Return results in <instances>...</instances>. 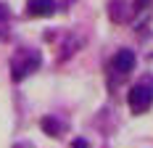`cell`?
<instances>
[{
    "mask_svg": "<svg viewBox=\"0 0 153 148\" xmlns=\"http://www.w3.org/2000/svg\"><path fill=\"white\" fill-rule=\"evenodd\" d=\"M37 66H40V56H37L34 50H29V48H21V50L13 56V61H11L13 79H16V82H21V79H24L27 74H32Z\"/></svg>",
    "mask_w": 153,
    "mask_h": 148,
    "instance_id": "6da1fadb",
    "label": "cell"
},
{
    "mask_svg": "<svg viewBox=\"0 0 153 148\" xmlns=\"http://www.w3.org/2000/svg\"><path fill=\"white\" fill-rule=\"evenodd\" d=\"M153 103V85H135L129 90V108L135 114H143L148 111Z\"/></svg>",
    "mask_w": 153,
    "mask_h": 148,
    "instance_id": "7a4b0ae2",
    "label": "cell"
},
{
    "mask_svg": "<svg viewBox=\"0 0 153 148\" xmlns=\"http://www.w3.org/2000/svg\"><path fill=\"white\" fill-rule=\"evenodd\" d=\"M53 8H56L53 0H29L27 3V13L29 16H48V13H53Z\"/></svg>",
    "mask_w": 153,
    "mask_h": 148,
    "instance_id": "277c9868",
    "label": "cell"
},
{
    "mask_svg": "<svg viewBox=\"0 0 153 148\" xmlns=\"http://www.w3.org/2000/svg\"><path fill=\"white\" fill-rule=\"evenodd\" d=\"M114 69L122 72V74L132 72V69H135V53H132L129 48H122V50L114 56Z\"/></svg>",
    "mask_w": 153,
    "mask_h": 148,
    "instance_id": "3957f363",
    "label": "cell"
},
{
    "mask_svg": "<svg viewBox=\"0 0 153 148\" xmlns=\"http://www.w3.org/2000/svg\"><path fill=\"white\" fill-rule=\"evenodd\" d=\"M16 148H32V146H27V143H16Z\"/></svg>",
    "mask_w": 153,
    "mask_h": 148,
    "instance_id": "ba28073f",
    "label": "cell"
},
{
    "mask_svg": "<svg viewBox=\"0 0 153 148\" xmlns=\"http://www.w3.org/2000/svg\"><path fill=\"white\" fill-rule=\"evenodd\" d=\"M8 27H11V11L8 5L0 3V37H8Z\"/></svg>",
    "mask_w": 153,
    "mask_h": 148,
    "instance_id": "8992f818",
    "label": "cell"
},
{
    "mask_svg": "<svg viewBox=\"0 0 153 148\" xmlns=\"http://www.w3.org/2000/svg\"><path fill=\"white\" fill-rule=\"evenodd\" d=\"M42 132L53 135V138H61V135H63V124L56 117H45V119H42Z\"/></svg>",
    "mask_w": 153,
    "mask_h": 148,
    "instance_id": "5b68a950",
    "label": "cell"
},
{
    "mask_svg": "<svg viewBox=\"0 0 153 148\" xmlns=\"http://www.w3.org/2000/svg\"><path fill=\"white\" fill-rule=\"evenodd\" d=\"M71 148H87V140L85 138H76L74 143H71Z\"/></svg>",
    "mask_w": 153,
    "mask_h": 148,
    "instance_id": "52a82bcc",
    "label": "cell"
}]
</instances>
